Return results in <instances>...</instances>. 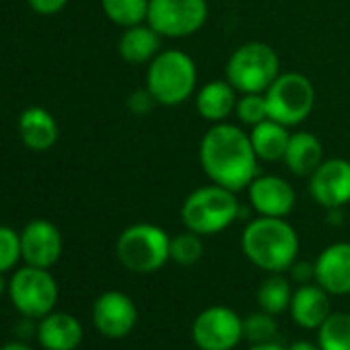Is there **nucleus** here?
Masks as SVG:
<instances>
[{"label":"nucleus","mask_w":350,"mask_h":350,"mask_svg":"<svg viewBox=\"0 0 350 350\" xmlns=\"http://www.w3.org/2000/svg\"><path fill=\"white\" fill-rule=\"evenodd\" d=\"M237 89L225 81L206 83L196 95V109L208 122H225L237 107Z\"/></svg>","instance_id":"6ab92c4d"},{"label":"nucleus","mask_w":350,"mask_h":350,"mask_svg":"<svg viewBox=\"0 0 350 350\" xmlns=\"http://www.w3.org/2000/svg\"><path fill=\"white\" fill-rule=\"evenodd\" d=\"M291 284L286 278L280 276V272H274L272 276H268L258 291V303L266 313L278 315L282 311H286L291 307Z\"/></svg>","instance_id":"b1692460"},{"label":"nucleus","mask_w":350,"mask_h":350,"mask_svg":"<svg viewBox=\"0 0 350 350\" xmlns=\"http://www.w3.org/2000/svg\"><path fill=\"white\" fill-rule=\"evenodd\" d=\"M196 64L182 50L159 52L146 70V91L161 105L175 107L190 99L196 89Z\"/></svg>","instance_id":"7ed1b4c3"},{"label":"nucleus","mask_w":350,"mask_h":350,"mask_svg":"<svg viewBox=\"0 0 350 350\" xmlns=\"http://www.w3.org/2000/svg\"><path fill=\"white\" fill-rule=\"evenodd\" d=\"M225 72L239 93H266L280 75V60L268 44L250 42L231 54Z\"/></svg>","instance_id":"39448f33"},{"label":"nucleus","mask_w":350,"mask_h":350,"mask_svg":"<svg viewBox=\"0 0 350 350\" xmlns=\"http://www.w3.org/2000/svg\"><path fill=\"white\" fill-rule=\"evenodd\" d=\"M258 161L250 134L233 124L219 122L202 136L200 165L213 184L233 192L247 188L258 175Z\"/></svg>","instance_id":"f257e3e1"},{"label":"nucleus","mask_w":350,"mask_h":350,"mask_svg":"<svg viewBox=\"0 0 350 350\" xmlns=\"http://www.w3.org/2000/svg\"><path fill=\"white\" fill-rule=\"evenodd\" d=\"M5 288H7V282H5V276H3V272H0V297H3Z\"/></svg>","instance_id":"c9c22d12"},{"label":"nucleus","mask_w":350,"mask_h":350,"mask_svg":"<svg viewBox=\"0 0 350 350\" xmlns=\"http://www.w3.org/2000/svg\"><path fill=\"white\" fill-rule=\"evenodd\" d=\"M293 278L299 280V282H307L309 278H315V266L307 264V262H295L293 266Z\"/></svg>","instance_id":"2f4dec72"},{"label":"nucleus","mask_w":350,"mask_h":350,"mask_svg":"<svg viewBox=\"0 0 350 350\" xmlns=\"http://www.w3.org/2000/svg\"><path fill=\"white\" fill-rule=\"evenodd\" d=\"M9 295L19 313L31 319H42L52 313L58 303V282L48 268L27 264L13 274Z\"/></svg>","instance_id":"6e6552de"},{"label":"nucleus","mask_w":350,"mask_h":350,"mask_svg":"<svg viewBox=\"0 0 350 350\" xmlns=\"http://www.w3.org/2000/svg\"><path fill=\"white\" fill-rule=\"evenodd\" d=\"M288 138H291V134L286 132V126H282L280 122H276L272 118L260 122L250 132V140H252V146H254L258 159L270 161V163L284 159Z\"/></svg>","instance_id":"4be33fe9"},{"label":"nucleus","mask_w":350,"mask_h":350,"mask_svg":"<svg viewBox=\"0 0 350 350\" xmlns=\"http://www.w3.org/2000/svg\"><path fill=\"white\" fill-rule=\"evenodd\" d=\"M138 319V311L134 301L120 293L107 291L97 297L93 305V323L107 338H124L128 336Z\"/></svg>","instance_id":"f8f14e48"},{"label":"nucleus","mask_w":350,"mask_h":350,"mask_svg":"<svg viewBox=\"0 0 350 350\" xmlns=\"http://www.w3.org/2000/svg\"><path fill=\"white\" fill-rule=\"evenodd\" d=\"M291 173L295 175H311L323 161V148L319 138L311 132L291 134L288 146L282 159Z\"/></svg>","instance_id":"412c9836"},{"label":"nucleus","mask_w":350,"mask_h":350,"mask_svg":"<svg viewBox=\"0 0 350 350\" xmlns=\"http://www.w3.org/2000/svg\"><path fill=\"white\" fill-rule=\"evenodd\" d=\"M237 118L245 126H258L260 122L268 120V109H266V97L264 93H243L241 99H237L235 107Z\"/></svg>","instance_id":"bb28decb"},{"label":"nucleus","mask_w":350,"mask_h":350,"mask_svg":"<svg viewBox=\"0 0 350 350\" xmlns=\"http://www.w3.org/2000/svg\"><path fill=\"white\" fill-rule=\"evenodd\" d=\"M192 338L202 350H231L243 338V319L229 307H208L194 319Z\"/></svg>","instance_id":"9d476101"},{"label":"nucleus","mask_w":350,"mask_h":350,"mask_svg":"<svg viewBox=\"0 0 350 350\" xmlns=\"http://www.w3.org/2000/svg\"><path fill=\"white\" fill-rule=\"evenodd\" d=\"M239 217V202L233 190L219 184L194 190L182 204V221L188 231L215 235L225 231Z\"/></svg>","instance_id":"20e7f679"},{"label":"nucleus","mask_w":350,"mask_h":350,"mask_svg":"<svg viewBox=\"0 0 350 350\" xmlns=\"http://www.w3.org/2000/svg\"><path fill=\"white\" fill-rule=\"evenodd\" d=\"M247 188L250 202L260 217L284 219L295 208V190L278 175H256Z\"/></svg>","instance_id":"4468645a"},{"label":"nucleus","mask_w":350,"mask_h":350,"mask_svg":"<svg viewBox=\"0 0 350 350\" xmlns=\"http://www.w3.org/2000/svg\"><path fill=\"white\" fill-rule=\"evenodd\" d=\"M241 250L258 268L268 272H284L297 262L299 237L284 219L258 217L243 229Z\"/></svg>","instance_id":"f03ea898"},{"label":"nucleus","mask_w":350,"mask_h":350,"mask_svg":"<svg viewBox=\"0 0 350 350\" xmlns=\"http://www.w3.org/2000/svg\"><path fill=\"white\" fill-rule=\"evenodd\" d=\"M101 9L111 23L128 29L146 21L148 0H101Z\"/></svg>","instance_id":"5701e85b"},{"label":"nucleus","mask_w":350,"mask_h":350,"mask_svg":"<svg viewBox=\"0 0 350 350\" xmlns=\"http://www.w3.org/2000/svg\"><path fill=\"white\" fill-rule=\"evenodd\" d=\"M243 336L252 344L272 342V338L276 336V321L272 313H254L247 319H243Z\"/></svg>","instance_id":"cd10ccee"},{"label":"nucleus","mask_w":350,"mask_h":350,"mask_svg":"<svg viewBox=\"0 0 350 350\" xmlns=\"http://www.w3.org/2000/svg\"><path fill=\"white\" fill-rule=\"evenodd\" d=\"M21 256L29 266L52 268L62 256V235L50 221L36 219L21 231Z\"/></svg>","instance_id":"ddd939ff"},{"label":"nucleus","mask_w":350,"mask_h":350,"mask_svg":"<svg viewBox=\"0 0 350 350\" xmlns=\"http://www.w3.org/2000/svg\"><path fill=\"white\" fill-rule=\"evenodd\" d=\"M317 329L321 350H350V313H329Z\"/></svg>","instance_id":"393cba45"},{"label":"nucleus","mask_w":350,"mask_h":350,"mask_svg":"<svg viewBox=\"0 0 350 350\" xmlns=\"http://www.w3.org/2000/svg\"><path fill=\"white\" fill-rule=\"evenodd\" d=\"M315 266L317 284L329 295L350 293V243H334L325 247Z\"/></svg>","instance_id":"2eb2a0df"},{"label":"nucleus","mask_w":350,"mask_h":350,"mask_svg":"<svg viewBox=\"0 0 350 350\" xmlns=\"http://www.w3.org/2000/svg\"><path fill=\"white\" fill-rule=\"evenodd\" d=\"M208 19L206 0H148L146 23L161 38H188Z\"/></svg>","instance_id":"1a4fd4ad"},{"label":"nucleus","mask_w":350,"mask_h":350,"mask_svg":"<svg viewBox=\"0 0 350 350\" xmlns=\"http://www.w3.org/2000/svg\"><path fill=\"white\" fill-rule=\"evenodd\" d=\"M19 134L27 148L42 152L56 144L58 124L54 116L44 107H29L19 118Z\"/></svg>","instance_id":"a211bd4d"},{"label":"nucleus","mask_w":350,"mask_h":350,"mask_svg":"<svg viewBox=\"0 0 350 350\" xmlns=\"http://www.w3.org/2000/svg\"><path fill=\"white\" fill-rule=\"evenodd\" d=\"M268 118L282 126H297L309 118L315 105V89L305 75L284 72L264 93Z\"/></svg>","instance_id":"0eeeda50"},{"label":"nucleus","mask_w":350,"mask_h":350,"mask_svg":"<svg viewBox=\"0 0 350 350\" xmlns=\"http://www.w3.org/2000/svg\"><path fill=\"white\" fill-rule=\"evenodd\" d=\"M171 237L157 225L138 223L122 231L116 254L122 266L138 274H150L165 266L169 258Z\"/></svg>","instance_id":"423d86ee"},{"label":"nucleus","mask_w":350,"mask_h":350,"mask_svg":"<svg viewBox=\"0 0 350 350\" xmlns=\"http://www.w3.org/2000/svg\"><path fill=\"white\" fill-rule=\"evenodd\" d=\"M311 198L327 211H340L350 202V161L327 159L309 175Z\"/></svg>","instance_id":"9b49d317"},{"label":"nucleus","mask_w":350,"mask_h":350,"mask_svg":"<svg viewBox=\"0 0 350 350\" xmlns=\"http://www.w3.org/2000/svg\"><path fill=\"white\" fill-rule=\"evenodd\" d=\"M288 309L301 327L315 329L329 315V293H325L319 284H303L293 293Z\"/></svg>","instance_id":"f3484780"},{"label":"nucleus","mask_w":350,"mask_h":350,"mask_svg":"<svg viewBox=\"0 0 350 350\" xmlns=\"http://www.w3.org/2000/svg\"><path fill=\"white\" fill-rule=\"evenodd\" d=\"M0 350H33V348L27 346L25 342H7Z\"/></svg>","instance_id":"72a5a7b5"},{"label":"nucleus","mask_w":350,"mask_h":350,"mask_svg":"<svg viewBox=\"0 0 350 350\" xmlns=\"http://www.w3.org/2000/svg\"><path fill=\"white\" fill-rule=\"evenodd\" d=\"M27 3L40 15H56L66 7L68 0H27Z\"/></svg>","instance_id":"c756f323"},{"label":"nucleus","mask_w":350,"mask_h":350,"mask_svg":"<svg viewBox=\"0 0 350 350\" xmlns=\"http://www.w3.org/2000/svg\"><path fill=\"white\" fill-rule=\"evenodd\" d=\"M200 237L202 235H198L194 231L173 237L171 247H169V258L180 266H194L204 254V245H202Z\"/></svg>","instance_id":"a878e982"},{"label":"nucleus","mask_w":350,"mask_h":350,"mask_svg":"<svg viewBox=\"0 0 350 350\" xmlns=\"http://www.w3.org/2000/svg\"><path fill=\"white\" fill-rule=\"evenodd\" d=\"M152 103H157V101L152 99V95H150L148 91H136V93L130 97V101H128V105H130V109H132L134 113H144V111H148Z\"/></svg>","instance_id":"7c9ffc66"},{"label":"nucleus","mask_w":350,"mask_h":350,"mask_svg":"<svg viewBox=\"0 0 350 350\" xmlns=\"http://www.w3.org/2000/svg\"><path fill=\"white\" fill-rule=\"evenodd\" d=\"M250 350H284V348L274 342H264V344H254Z\"/></svg>","instance_id":"f704fd0d"},{"label":"nucleus","mask_w":350,"mask_h":350,"mask_svg":"<svg viewBox=\"0 0 350 350\" xmlns=\"http://www.w3.org/2000/svg\"><path fill=\"white\" fill-rule=\"evenodd\" d=\"M38 340L46 350H77L83 342V325L70 313H48L38 323Z\"/></svg>","instance_id":"dca6fc26"},{"label":"nucleus","mask_w":350,"mask_h":350,"mask_svg":"<svg viewBox=\"0 0 350 350\" xmlns=\"http://www.w3.org/2000/svg\"><path fill=\"white\" fill-rule=\"evenodd\" d=\"M118 52L128 64H146L161 52V36L148 23L128 27L120 38Z\"/></svg>","instance_id":"aec40b11"},{"label":"nucleus","mask_w":350,"mask_h":350,"mask_svg":"<svg viewBox=\"0 0 350 350\" xmlns=\"http://www.w3.org/2000/svg\"><path fill=\"white\" fill-rule=\"evenodd\" d=\"M21 258V235L11 227H0V272L15 268Z\"/></svg>","instance_id":"c85d7f7f"},{"label":"nucleus","mask_w":350,"mask_h":350,"mask_svg":"<svg viewBox=\"0 0 350 350\" xmlns=\"http://www.w3.org/2000/svg\"><path fill=\"white\" fill-rule=\"evenodd\" d=\"M288 350H321V348L311 344V342H295V344L288 346Z\"/></svg>","instance_id":"473e14b6"}]
</instances>
